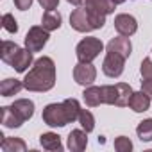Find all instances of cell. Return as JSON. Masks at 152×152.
<instances>
[{
  "instance_id": "17",
  "label": "cell",
  "mask_w": 152,
  "mask_h": 152,
  "mask_svg": "<svg viewBox=\"0 0 152 152\" xmlns=\"http://www.w3.org/2000/svg\"><path fill=\"white\" fill-rule=\"evenodd\" d=\"M39 143L43 148L52 150V152H61L63 150V143H61V136L56 132H43L39 136Z\"/></svg>"
},
{
  "instance_id": "27",
  "label": "cell",
  "mask_w": 152,
  "mask_h": 152,
  "mask_svg": "<svg viewBox=\"0 0 152 152\" xmlns=\"http://www.w3.org/2000/svg\"><path fill=\"white\" fill-rule=\"evenodd\" d=\"M140 72H141V77H143V79H152V61H150L148 57H145V59L141 61Z\"/></svg>"
},
{
  "instance_id": "18",
  "label": "cell",
  "mask_w": 152,
  "mask_h": 152,
  "mask_svg": "<svg viewBox=\"0 0 152 152\" xmlns=\"http://www.w3.org/2000/svg\"><path fill=\"white\" fill-rule=\"evenodd\" d=\"M2 141H0V148L4 152H25L27 145L22 138H6V136H0Z\"/></svg>"
},
{
  "instance_id": "11",
  "label": "cell",
  "mask_w": 152,
  "mask_h": 152,
  "mask_svg": "<svg viewBox=\"0 0 152 152\" xmlns=\"http://www.w3.org/2000/svg\"><path fill=\"white\" fill-rule=\"evenodd\" d=\"M107 52H116L120 56H124L125 59L131 56L132 52V45H131V39L127 36H118V38H113L109 43H107Z\"/></svg>"
},
{
  "instance_id": "26",
  "label": "cell",
  "mask_w": 152,
  "mask_h": 152,
  "mask_svg": "<svg viewBox=\"0 0 152 152\" xmlns=\"http://www.w3.org/2000/svg\"><path fill=\"white\" fill-rule=\"evenodd\" d=\"M115 148L118 152H131L132 150V141L127 136H118L115 140Z\"/></svg>"
},
{
  "instance_id": "2",
  "label": "cell",
  "mask_w": 152,
  "mask_h": 152,
  "mask_svg": "<svg viewBox=\"0 0 152 152\" xmlns=\"http://www.w3.org/2000/svg\"><path fill=\"white\" fill-rule=\"evenodd\" d=\"M81 104L77 99H66L59 104H48L43 107V122L48 127H64L79 118Z\"/></svg>"
},
{
  "instance_id": "4",
  "label": "cell",
  "mask_w": 152,
  "mask_h": 152,
  "mask_svg": "<svg viewBox=\"0 0 152 152\" xmlns=\"http://www.w3.org/2000/svg\"><path fill=\"white\" fill-rule=\"evenodd\" d=\"M104 50V43L99 38H83L77 47H75V56L81 63H91L93 59H97L100 56V52Z\"/></svg>"
},
{
  "instance_id": "3",
  "label": "cell",
  "mask_w": 152,
  "mask_h": 152,
  "mask_svg": "<svg viewBox=\"0 0 152 152\" xmlns=\"http://www.w3.org/2000/svg\"><path fill=\"white\" fill-rule=\"evenodd\" d=\"M102 90H104V102L109 106H118V107L129 106V100L134 93L127 83H118L115 86H111V84L102 86Z\"/></svg>"
},
{
  "instance_id": "10",
  "label": "cell",
  "mask_w": 152,
  "mask_h": 152,
  "mask_svg": "<svg viewBox=\"0 0 152 152\" xmlns=\"http://www.w3.org/2000/svg\"><path fill=\"white\" fill-rule=\"evenodd\" d=\"M88 132L84 129H73L68 134V148L72 152H83L88 145Z\"/></svg>"
},
{
  "instance_id": "31",
  "label": "cell",
  "mask_w": 152,
  "mask_h": 152,
  "mask_svg": "<svg viewBox=\"0 0 152 152\" xmlns=\"http://www.w3.org/2000/svg\"><path fill=\"white\" fill-rule=\"evenodd\" d=\"M66 2H70V4H73V6H77V7H79V6L84 2V0H66Z\"/></svg>"
},
{
  "instance_id": "13",
  "label": "cell",
  "mask_w": 152,
  "mask_h": 152,
  "mask_svg": "<svg viewBox=\"0 0 152 152\" xmlns=\"http://www.w3.org/2000/svg\"><path fill=\"white\" fill-rule=\"evenodd\" d=\"M31 64H34V61H32V52H31L29 48H20L18 54L15 56L13 63H11V66H13L18 73L27 72V68H29Z\"/></svg>"
},
{
  "instance_id": "7",
  "label": "cell",
  "mask_w": 152,
  "mask_h": 152,
  "mask_svg": "<svg viewBox=\"0 0 152 152\" xmlns=\"http://www.w3.org/2000/svg\"><path fill=\"white\" fill-rule=\"evenodd\" d=\"M73 79L81 86H91L97 79V68L91 63H77L73 68Z\"/></svg>"
},
{
  "instance_id": "16",
  "label": "cell",
  "mask_w": 152,
  "mask_h": 152,
  "mask_svg": "<svg viewBox=\"0 0 152 152\" xmlns=\"http://www.w3.org/2000/svg\"><path fill=\"white\" fill-rule=\"evenodd\" d=\"M129 107L134 113H143L150 107V97L145 91H134L131 100H129Z\"/></svg>"
},
{
  "instance_id": "28",
  "label": "cell",
  "mask_w": 152,
  "mask_h": 152,
  "mask_svg": "<svg viewBox=\"0 0 152 152\" xmlns=\"http://www.w3.org/2000/svg\"><path fill=\"white\" fill-rule=\"evenodd\" d=\"M39 2V6L45 9V11H54V9H57V6H59V0H38Z\"/></svg>"
},
{
  "instance_id": "19",
  "label": "cell",
  "mask_w": 152,
  "mask_h": 152,
  "mask_svg": "<svg viewBox=\"0 0 152 152\" xmlns=\"http://www.w3.org/2000/svg\"><path fill=\"white\" fill-rule=\"evenodd\" d=\"M2 124L6 125V127H9V129H16V127H22V124H23V120L15 113V109L11 107V106H4L2 107Z\"/></svg>"
},
{
  "instance_id": "22",
  "label": "cell",
  "mask_w": 152,
  "mask_h": 152,
  "mask_svg": "<svg viewBox=\"0 0 152 152\" xmlns=\"http://www.w3.org/2000/svg\"><path fill=\"white\" fill-rule=\"evenodd\" d=\"M18 50H20V47H18L15 41H2V50H0V57H2V61H4V63H7V64L11 66V63H13L15 56L18 54Z\"/></svg>"
},
{
  "instance_id": "1",
  "label": "cell",
  "mask_w": 152,
  "mask_h": 152,
  "mask_svg": "<svg viewBox=\"0 0 152 152\" xmlns=\"http://www.w3.org/2000/svg\"><path fill=\"white\" fill-rule=\"evenodd\" d=\"M56 84V64L48 56L38 57L32 64V68L25 73L23 86L29 91H50Z\"/></svg>"
},
{
  "instance_id": "9",
  "label": "cell",
  "mask_w": 152,
  "mask_h": 152,
  "mask_svg": "<svg viewBox=\"0 0 152 152\" xmlns=\"http://www.w3.org/2000/svg\"><path fill=\"white\" fill-rule=\"evenodd\" d=\"M115 29H116V32L120 34V36H132L136 31H138V22H136V18L134 16H131V15H118V16H115Z\"/></svg>"
},
{
  "instance_id": "23",
  "label": "cell",
  "mask_w": 152,
  "mask_h": 152,
  "mask_svg": "<svg viewBox=\"0 0 152 152\" xmlns=\"http://www.w3.org/2000/svg\"><path fill=\"white\" fill-rule=\"evenodd\" d=\"M136 134L141 141H152V118H147L138 124Z\"/></svg>"
},
{
  "instance_id": "24",
  "label": "cell",
  "mask_w": 152,
  "mask_h": 152,
  "mask_svg": "<svg viewBox=\"0 0 152 152\" xmlns=\"http://www.w3.org/2000/svg\"><path fill=\"white\" fill-rule=\"evenodd\" d=\"M77 120H79L81 127H83L86 132H91V131L95 129V116L91 115V111H88V109H81Z\"/></svg>"
},
{
  "instance_id": "20",
  "label": "cell",
  "mask_w": 152,
  "mask_h": 152,
  "mask_svg": "<svg viewBox=\"0 0 152 152\" xmlns=\"http://www.w3.org/2000/svg\"><path fill=\"white\" fill-rule=\"evenodd\" d=\"M61 15L54 9V11H45L43 13V16H41V25L48 31V32H52V31H57L59 27H61Z\"/></svg>"
},
{
  "instance_id": "15",
  "label": "cell",
  "mask_w": 152,
  "mask_h": 152,
  "mask_svg": "<svg viewBox=\"0 0 152 152\" xmlns=\"http://www.w3.org/2000/svg\"><path fill=\"white\" fill-rule=\"evenodd\" d=\"M11 107L15 109V113H16L23 122L31 120V118H32V115H34V102H32V100H29V99H18V100H15V102H13V106H11Z\"/></svg>"
},
{
  "instance_id": "14",
  "label": "cell",
  "mask_w": 152,
  "mask_h": 152,
  "mask_svg": "<svg viewBox=\"0 0 152 152\" xmlns=\"http://www.w3.org/2000/svg\"><path fill=\"white\" fill-rule=\"evenodd\" d=\"M84 7L90 9V11H95L99 15L107 16V15L115 13L116 4H115V0H86V6Z\"/></svg>"
},
{
  "instance_id": "29",
  "label": "cell",
  "mask_w": 152,
  "mask_h": 152,
  "mask_svg": "<svg viewBox=\"0 0 152 152\" xmlns=\"http://www.w3.org/2000/svg\"><path fill=\"white\" fill-rule=\"evenodd\" d=\"M15 6H16L20 11H27V9H31V6H32V0H15Z\"/></svg>"
},
{
  "instance_id": "6",
  "label": "cell",
  "mask_w": 152,
  "mask_h": 152,
  "mask_svg": "<svg viewBox=\"0 0 152 152\" xmlns=\"http://www.w3.org/2000/svg\"><path fill=\"white\" fill-rule=\"evenodd\" d=\"M124 66H125V57L116 54V52H107L102 63V72L111 79H116L124 73Z\"/></svg>"
},
{
  "instance_id": "12",
  "label": "cell",
  "mask_w": 152,
  "mask_h": 152,
  "mask_svg": "<svg viewBox=\"0 0 152 152\" xmlns=\"http://www.w3.org/2000/svg\"><path fill=\"white\" fill-rule=\"evenodd\" d=\"M83 99H84L88 107H97L100 104H106L104 102V90H102V86H93V84L88 86L84 90V93H83Z\"/></svg>"
},
{
  "instance_id": "25",
  "label": "cell",
  "mask_w": 152,
  "mask_h": 152,
  "mask_svg": "<svg viewBox=\"0 0 152 152\" xmlns=\"http://www.w3.org/2000/svg\"><path fill=\"white\" fill-rule=\"evenodd\" d=\"M2 25H4V29H6L7 32H11V34H16V32H18V23H16V20H15V16H13L11 13H6V15L2 16Z\"/></svg>"
},
{
  "instance_id": "5",
  "label": "cell",
  "mask_w": 152,
  "mask_h": 152,
  "mask_svg": "<svg viewBox=\"0 0 152 152\" xmlns=\"http://www.w3.org/2000/svg\"><path fill=\"white\" fill-rule=\"evenodd\" d=\"M48 38H50V32L43 25H34L25 34V39H23L25 41V48H29L31 52H39L47 45Z\"/></svg>"
},
{
  "instance_id": "32",
  "label": "cell",
  "mask_w": 152,
  "mask_h": 152,
  "mask_svg": "<svg viewBox=\"0 0 152 152\" xmlns=\"http://www.w3.org/2000/svg\"><path fill=\"white\" fill-rule=\"evenodd\" d=\"M124 2H125V0H115V4H116V6H118V4H124Z\"/></svg>"
},
{
  "instance_id": "30",
  "label": "cell",
  "mask_w": 152,
  "mask_h": 152,
  "mask_svg": "<svg viewBox=\"0 0 152 152\" xmlns=\"http://www.w3.org/2000/svg\"><path fill=\"white\" fill-rule=\"evenodd\" d=\"M141 91H145L148 97H152V79H143L141 81Z\"/></svg>"
},
{
  "instance_id": "21",
  "label": "cell",
  "mask_w": 152,
  "mask_h": 152,
  "mask_svg": "<svg viewBox=\"0 0 152 152\" xmlns=\"http://www.w3.org/2000/svg\"><path fill=\"white\" fill-rule=\"evenodd\" d=\"M22 88H25L23 86V81H18V79H4L2 84H0V93H2V97H13V95L20 93Z\"/></svg>"
},
{
  "instance_id": "8",
  "label": "cell",
  "mask_w": 152,
  "mask_h": 152,
  "mask_svg": "<svg viewBox=\"0 0 152 152\" xmlns=\"http://www.w3.org/2000/svg\"><path fill=\"white\" fill-rule=\"evenodd\" d=\"M70 25H72V29H75L77 32H90V31H95L93 25H91V20H90V16H88L86 7H77V9L72 11V15H70Z\"/></svg>"
}]
</instances>
